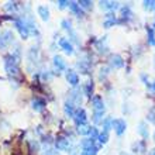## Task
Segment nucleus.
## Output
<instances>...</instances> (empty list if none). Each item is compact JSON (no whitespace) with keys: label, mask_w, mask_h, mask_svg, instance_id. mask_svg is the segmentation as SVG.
<instances>
[{"label":"nucleus","mask_w":155,"mask_h":155,"mask_svg":"<svg viewBox=\"0 0 155 155\" xmlns=\"http://www.w3.org/2000/svg\"><path fill=\"white\" fill-rule=\"evenodd\" d=\"M4 69L7 75L16 78L20 75V66H18V58L13 54H8L4 57Z\"/></svg>","instance_id":"1"},{"label":"nucleus","mask_w":155,"mask_h":155,"mask_svg":"<svg viewBox=\"0 0 155 155\" xmlns=\"http://www.w3.org/2000/svg\"><path fill=\"white\" fill-rule=\"evenodd\" d=\"M14 25H16L17 31H18V34H20V37L23 40H27L30 37V30H28V25H27V20L25 18L14 17Z\"/></svg>","instance_id":"2"},{"label":"nucleus","mask_w":155,"mask_h":155,"mask_svg":"<svg viewBox=\"0 0 155 155\" xmlns=\"http://www.w3.org/2000/svg\"><path fill=\"white\" fill-rule=\"evenodd\" d=\"M74 121H75V124H76V127L86 124V121H87V114H86L85 109H81V107L76 109V111H75V114H74Z\"/></svg>","instance_id":"3"},{"label":"nucleus","mask_w":155,"mask_h":155,"mask_svg":"<svg viewBox=\"0 0 155 155\" xmlns=\"http://www.w3.org/2000/svg\"><path fill=\"white\" fill-rule=\"evenodd\" d=\"M111 128H114V131H116V134L117 135H123L124 133H126V128H127L126 120H123V118H116V120H113V123H111Z\"/></svg>","instance_id":"4"},{"label":"nucleus","mask_w":155,"mask_h":155,"mask_svg":"<svg viewBox=\"0 0 155 155\" xmlns=\"http://www.w3.org/2000/svg\"><path fill=\"white\" fill-rule=\"evenodd\" d=\"M69 147H71V141L66 137H58L55 140V148L58 151H68L69 152Z\"/></svg>","instance_id":"5"},{"label":"nucleus","mask_w":155,"mask_h":155,"mask_svg":"<svg viewBox=\"0 0 155 155\" xmlns=\"http://www.w3.org/2000/svg\"><path fill=\"white\" fill-rule=\"evenodd\" d=\"M109 65L111 68H114V69H120V68L124 66V59L120 55H117V54H111L109 57Z\"/></svg>","instance_id":"6"},{"label":"nucleus","mask_w":155,"mask_h":155,"mask_svg":"<svg viewBox=\"0 0 155 155\" xmlns=\"http://www.w3.org/2000/svg\"><path fill=\"white\" fill-rule=\"evenodd\" d=\"M59 47H61L62 51L65 54H68V55H72V54L75 52L72 42H71L69 40H66V38H61V40H59Z\"/></svg>","instance_id":"7"},{"label":"nucleus","mask_w":155,"mask_h":155,"mask_svg":"<svg viewBox=\"0 0 155 155\" xmlns=\"http://www.w3.org/2000/svg\"><path fill=\"white\" fill-rule=\"evenodd\" d=\"M92 106H93L94 111H104V102H103L102 96L94 94L92 97Z\"/></svg>","instance_id":"8"},{"label":"nucleus","mask_w":155,"mask_h":155,"mask_svg":"<svg viewBox=\"0 0 155 155\" xmlns=\"http://www.w3.org/2000/svg\"><path fill=\"white\" fill-rule=\"evenodd\" d=\"M66 81L69 82V85L74 86V87H76V86L79 85V76H78V74L72 69L66 71Z\"/></svg>","instance_id":"9"},{"label":"nucleus","mask_w":155,"mask_h":155,"mask_svg":"<svg viewBox=\"0 0 155 155\" xmlns=\"http://www.w3.org/2000/svg\"><path fill=\"white\" fill-rule=\"evenodd\" d=\"M45 106H47V103H45L44 99H41V97H35V99H33V102H31V107H33V110H35V111H42L45 109Z\"/></svg>","instance_id":"10"},{"label":"nucleus","mask_w":155,"mask_h":155,"mask_svg":"<svg viewBox=\"0 0 155 155\" xmlns=\"http://www.w3.org/2000/svg\"><path fill=\"white\" fill-rule=\"evenodd\" d=\"M118 2H109V0H104V2H99V6L102 8H104V10H110V12H114L116 8H118L120 6H118Z\"/></svg>","instance_id":"11"},{"label":"nucleus","mask_w":155,"mask_h":155,"mask_svg":"<svg viewBox=\"0 0 155 155\" xmlns=\"http://www.w3.org/2000/svg\"><path fill=\"white\" fill-rule=\"evenodd\" d=\"M64 111H65L66 117L74 118V114H75V111H76V109H75V103H72L71 100H66L65 104H64Z\"/></svg>","instance_id":"12"},{"label":"nucleus","mask_w":155,"mask_h":155,"mask_svg":"<svg viewBox=\"0 0 155 155\" xmlns=\"http://www.w3.org/2000/svg\"><path fill=\"white\" fill-rule=\"evenodd\" d=\"M54 66H55V69L58 71V72H62V71L66 69V64L65 61L62 59V57H59V55H55L54 57Z\"/></svg>","instance_id":"13"},{"label":"nucleus","mask_w":155,"mask_h":155,"mask_svg":"<svg viewBox=\"0 0 155 155\" xmlns=\"http://www.w3.org/2000/svg\"><path fill=\"white\" fill-rule=\"evenodd\" d=\"M116 23H117V20H116L114 13L109 12L106 14V20H104V23H103V27H104V28H110V27H113Z\"/></svg>","instance_id":"14"},{"label":"nucleus","mask_w":155,"mask_h":155,"mask_svg":"<svg viewBox=\"0 0 155 155\" xmlns=\"http://www.w3.org/2000/svg\"><path fill=\"white\" fill-rule=\"evenodd\" d=\"M69 10L74 13L76 17H83V10L81 8V6L78 4V2H69Z\"/></svg>","instance_id":"15"},{"label":"nucleus","mask_w":155,"mask_h":155,"mask_svg":"<svg viewBox=\"0 0 155 155\" xmlns=\"http://www.w3.org/2000/svg\"><path fill=\"white\" fill-rule=\"evenodd\" d=\"M37 12H38V16H40L44 21L49 20V8L47 7V6H38Z\"/></svg>","instance_id":"16"},{"label":"nucleus","mask_w":155,"mask_h":155,"mask_svg":"<svg viewBox=\"0 0 155 155\" xmlns=\"http://www.w3.org/2000/svg\"><path fill=\"white\" fill-rule=\"evenodd\" d=\"M72 103H81L82 102V92L79 89L75 87L72 92H71V99H69Z\"/></svg>","instance_id":"17"},{"label":"nucleus","mask_w":155,"mask_h":155,"mask_svg":"<svg viewBox=\"0 0 155 155\" xmlns=\"http://www.w3.org/2000/svg\"><path fill=\"white\" fill-rule=\"evenodd\" d=\"M121 17H123V21H128L133 18V12L128 6H123L121 7Z\"/></svg>","instance_id":"18"},{"label":"nucleus","mask_w":155,"mask_h":155,"mask_svg":"<svg viewBox=\"0 0 155 155\" xmlns=\"http://www.w3.org/2000/svg\"><path fill=\"white\" fill-rule=\"evenodd\" d=\"M138 134L143 137V138H148V128H147V123L145 121H140L138 124Z\"/></svg>","instance_id":"19"},{"label":"nucleus","mask_w":155,"mask_h":155,"mask_svg":"<svg viewBox=\"0 0 155 155\" xmlns=\"http://www.w3.org/2000/svg\"><path fill=\"white\" fill-rule=\"evenodd\" d=\"M0 38H2V40L4 41V44H6V45L12 44L13 41H14V35H13V33L10 31V30H7V31H4L3 35H2Z\"/></svg>","instance_id":"20"},{"label":"nucleus","mask_w":155,"mask_h":155,"mask_svg":"<svg viewBox=\"0 0 155 155\" xmlns=\"http://www.w3.org/2000/svg\"><path fill=\"white\" fill-rule=\"evenodd\" d=\"M147 35H148V44L155 45V30L152 27H147Z\"/></svg>","instance_id":"21"},{"label":"nucleus","mask_w":155,"mask_h":155,"mask_svg":"<svg viewBox=\"0 0 155 155\" xmlns=\"http://www.w3.org/2000/svg\"><path fill=\"white\" fill-rule=\"evenodd\" d=\"M111 123H113V118L111 117H106V118H103V131H106V133H109V131L111 130Z\"/></svg>","instance_id":"22"},{"label":"nucleus","mask_w":155,"mask_h":155,"mask_svg":"<svg viewBox=\"0 0 155 155\" xmlns=\"http://www.w3.org/2000/svg\"><path fill=\"white\" fill-rule=\"evenodd\" d=\"M17 3L16 2H7V3L4 4V10L6 12H8V13H14V12H17Z\"/></svg>","instance_id":"23"},{"label":"nucleus","mask_w":155,"mask_h":155,"mask_svg":"<svg viewBox=\"0 0 155 155\" xmlns=\"http://www.w3.org/2000/svg\"><path fill=\"white\" fill-rule=\"evenodd\" d=\"M93 82H87L86 83V86H85V89H83V93L87 96V97H90L92 99V93H93Z\"/></svg>","instance_id":"24"},{"label":"nucleus","mask_w":155,"mask_h":155,"mask_svg":"<svg viewBox=\"0 0 155 155\" xmlns=\"http://www.w3.org/2000/svg\"><path fill=\"white\" fill-rule=\"evenodd\" d=\"M103 114H104V111H94L93 113V123L94 124H102L103 121Z\"/></svg>","instance_id":"25"},{"label":"nucleus","mask_w":155,"mask_h":155,"mask_svg":"<svg viewBox=\"0 0 155 155\" xmlns=\"http://www.w3.org/2000/svg\"><path fill=\"white\" fill-rule=\"evenodd\" d=\"M93 145H94V140H90V138H85V140H82V143H81L82 150H87V148L93 147Z\"/></svg>","instance_id":"26"},{"label":"nucleus","mask_w":155,"mask_h":155,"mask_svg":"<svg viewBox=\"0 0 155 155\" xmlns=\"http://www.w3.org/2000/svg\"><path fill=\"white\" fill-rule=\"evenodd\" d=\"M78 4L81 6V8H85V10H90V8L93 7V3L90 0H79Z\"/></svg>","instance_id":"27"},{"label":"nucleus","mask_w":155,"mask_h":155,"mask_svg":"<svg viewBox=\"0 0 155 155\" xmlns=\"http://www.w3.org/2000/svg\"><path fill=\"white\" fill-rule=\"evenodd\" d=\"M99 143L100 144H106L107 141H109V133H106V131H102V133H99Z\"/></svg>","instance_id":"28"},{"label":"nucleus","mask_w":155,"mask_h":155,"mask_svg":"<svg viewBox=\"0 0 155 155\" xmlns=\"http://www.w3.org/2000/svg\"><path fill=\"white\" fill-rule=\"evenodd\" d=\"M89 130H90V127L87 126V124H83V126L78 127V133H79L81 135H87L89 134Z\"/></svg>","instance_id":"29"},{"label":"nucleus","mask_w":155,"mask_h":155,"mask_svg":"<svg viewBox=\"0 0 155 155\" xmlns=\"http://www.w3.org/2000/svg\"><path fill=\"white\" fill-rule=\"evenodd\" d=\"M89 138L90 140H94V141H96V140H97V137H99V131H97V128H96V127H90V130H89Z\"/></svg>","instance_id":"30"},{"label":"nucleus","mask_w":155,"mask_h":155,"mask_svg":"<svg viewBox=\"0 0 155 155\" xmlns=\"http://www.w3.org/2000/svg\"><path fill=\"white\" fill-rule=\"evenodd\" d=\"M133 150H134V152H138V150H141L140 152H144L145 151V143H144V141H140V143L134 144V145H133Z\"/></svg>","instance_id":"31"},{"label":"nucleus","mask_w":155,"mask_h":155,"mask_svg":"<svg viewBox=\"0 0 155 155\" xmlns=\"http://www.w3.org/2000/svg\"><path fill=\"white\" fill-rule=\"evenodd\" d=\"M61 27L64 30H66V31H71V30H72V23H71L69 20H62L61 21Z\"/></svg>","instance_id":"32"},{"label":"nucleus","mask_w":155,"mask_h":155,"mask_svg":"<svg viewBox=\"0 0 155 155\" xmlns=\"http://www.w3.org/2000/svg\"><path fill=\"white\" fill-rule=\"evenodd\" d=\"M143 4H144V8H145V10H154L155 2L154 0H145Z\"/></svg>","instance_id":"33"},{"label":"nucleus","mask_w":155,"mask_h":155,"mask_svg":"<svg viewBox=\"0 0 155 155\" xmlns=\"http://www.w3.org/2000/svg\"><path fill=\"white\" fill-rule=\"evenodd\" d=\"M107 74H109V69L102 66V68H100V75H99V79H100V81H103V79L107 76Z\"/></svg>","instance_id":"34"},{"label":"nucleus","mask_w":155,"mask_h":155,"mask_svg":"<svg viewBox=\"0 0 155 155\" xmlns=\"http://www.w3.org/2000/svg\"><path fill=\"white\" fill-rule=\"evenodd\" d=\"M42 155H59V152L57 150H54V148H48V150H45Z\"/></svg>","instance_id":"35"},{"label":"nucleus","mask_w":155,"mask_h":155,"mask_svg":"<svg viewBox=\"0 0 155 155\" xmlns=\"http://www.w3.org/2000/svg\"><path fill=\"white\" fill-rule=\"evenodd\" d=\"M57 4H58V7H59V8H65L66 6L69 4V2H66V0H59Z\"/></svg>","instance_id":"36"},{"label":"nucleus","mask_w":155,"mask_h":155,"mask_svg":"<svg viewBox=\"0 0 155 155\" xmlns=\"http://www.w3.org/2000/svg\"><path fill=\"white\" fill-rule=\"evenodd\" d=\"M148 120L155 124V110H151L150 113H148Z\"/></svg>","instance_id":"37"},{"label":"nucleus","mask_w":155,"mask_h":155,"mask_svg":"<svg viewBox=\"0 0 155 155\" xmlns=\"http://www.w3.org/2000/svg\"><path fill=\"white\" fill-rule=\"evenodd\" d=\"M51 76H52V75L49 74L48 71H47V72H45V74H42V78H44V79H51Z\"/></svg>","instance_id":"38"},{"label":"nucleus","mask_w":155,"mask_h":155,"mask_svg":"<svg viewBox=\"0 0 155 155\" xmlns=\"http://www.w3.org/2000/svg\"><path fill=\"white\" fill-rule=\"evenodd\" d=\"M150 87H151V89H152V92H155V82H154V83H152L151 86H150Z\"/></svg>","instance_id":"39"},{"label":"nucleus","mask_w":155,"mask_h":155,"mask_svg":"<svg viewBox=\"0 0 155 155\" xmlns=\"http://www.w3.org/2000/svg\"><path fill=\"white\" fill-rule=\"evenodd\" d=\"M121 155H128V154H126V152H121Z\"/></svg>","instance_id":"40"},{"label":"nucleus","mask_w":155,"mask_h":155,"mask_svg":"<svg viewBox=\"0 0 155 155\" xmlns=\"http://www.w3.org/2000/svg\"><path fill=\"white\" fill-rule=\"evenodd\" d=\"M152 28H154V30H155V21H154V25H152Z\"/></svg>","instance_id":"41"},{"label":"nucleus","mask_w":155,"mask_h":155,"mask_svg":"<svg viewBox=\"0 0 155 155\" xmlns=\"http://www.w3.org/2000/svg\"><path fill=\"white\" fill-rule=\"evenodd\" d=\"M154 155H155V150H154Z\"/></svg>","instance_id":"42"},{"label":"nucleus","mask_w":155,"mask_h":155,"mask_svg":"<svg viewBox=\"0 0 155 155\" xmlns=\"http://www.w3.org/2000/svg\"><path fill=\"white\" fill-rule=\"evenodd\" d=\"M154 10H155V6H154Z\"/></svg>","instance_id":"43"},{"label":"nucleus","mask_w":155,"mask_h":155,"mask_svg":"<svg viewBox=\"0 0 155 155\" xmlns=\"http://www.w3.org/2000/svg\"><path fill=\"white\" fill-rule=\"evenodd\" d=\"M154 138H155V134H154Z\"/></svg>","instance_id":"44"}]
</instances>
